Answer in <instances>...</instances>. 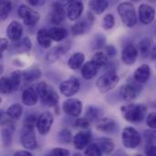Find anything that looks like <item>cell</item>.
<instances>
[{"label":"cell","mask_w":156,"mask_h":156,"mask_svg":"<svg viewBox=\"0 0 156 156\" xmlns=\"http://www.w3.org/2000/svg\"><path fill=\"white\" fill-rule=\"evenodd\" d=\"M152 48V40L148 37L142 39L138 45V51L142 57H146Z\"/></svg>","instance_id":"cell-32"},{"label":"cell","mask_w":156,"mask_h":156,"mask_svg":"<svg viewBox=\"0 0 156 156\" xmlns=\"http://www.w3.org/2000/svg\"><path fill=\"white\" fill-rule=\"evenodd\" d=\"M37 39L38 44L44 48H48L51 46L52 38L50 37L48 30H46L44 28L39 29L37 34Z\"/></svg>","instance_id":"cell-22"},{"label":"cell","mask_w":156,"mask_h":156,"mask_svg":"<svg viewBox=\"0 0 156 156\" xmlns=\"http://www.w3.org/2000/svg\"><path fill=\"white\" fill-rule=\"evenodd\" d=\"M116 122L110 118H101L96 124V128L98 131L106 133H112L116 130Z\"/></svg>","instance_id":"cell-19"},{"label":"cell","mask_w":156,"mask_h":156,"mask_svg":"<svg viewBox=\"0 0 156 156\" xmlns=\"http://www.w3.org/2000/svg\"><path fill=\"white\" fill-rule=\"evenodd\" d=\"M155 66H156V65H155Z\"/></svg>","instance_id":"cell-55"},{"label":"cell","mask_w":156,"mask_h":156,"mask_svg":"<svg viewBox=\"0 0 156 156\" xmlns=\"http://www.w3.org/2000/svg\"><path fill=\"white\" fill-rule=\"evenodd\" d=\"M144 153L146 155L156 156V144H146Z\"/></svg>","instance_id":"cell-45"},{"label":"cell","mask_w":156,"mask_h":156,"mask_svg":"<svg viewBox=\"0 0 156 156\" xmlns=\"http://www.w3.org/2000/svg\"><path fill=\"white\" fill-rule=\"evenodd\" d=\"M131 1H133V2H136V1H138V0H131Z\"/></svg>","instance_id":"cell-53"},{"label":"cell","mask_w":156,"mask_h":156,"mask_svg":"<svg viewBox=\"0 0 156 156\" xmlns=\"http://www.w3.org/2000/svg\"><path fill=\"white\" fill-rule=\"evenodd\" d=\"M15 155L16 156H31L32 155V154L30 153V152H28V151H19V152H16V154H15Z\"/></svg>","instance_id":"cell-50"},{"label":"cell","mask_w":156,"mask_h":156,"mask_svg":"<svg viewBox=\"0 0 156 156\" xmlns=\"http://www.w3.org/2000/svg\"><path fill=\"white\" fill-rule=\"evenodd\" d=\"M96 144L99 146L101 154H110L111 153H112V151L114 150V147H115L113 142L108 138L99 139Z\"/></svg>","instance_id":"cell-24"},{"label":"cell","mask_w":156,"mask_h":156,"mask_svg":"<svg viewBox=\"0 0 156 156\" xmlns=\"http://www.w3.org/2000/svg\"><path fill=\"white\" fill-rule=\"evenodd\" d=\"M6 34L11 41H18L23 35V27L17 21H13L6 28Z\"/></svg>","instance_id":"cell-16"},{"label":"cell","mask_w":156,"mask_h":156,"mask_svg":"<svg viewBox=\"0 0 156 156\" xmlns=\"http://www.w3.org/2000/svg\"><path fill=\"white\" fill-rule=\"evenodd\" d=\"M37 119H38V117L37 115H35V114H29V115H27L25 118V121H24V127L34 129V127L37 126Z\"/></svg>","instance_id":"cell-40"},{"label":"cell","mask_w":156,"mask_h":156,"mask_svg":"<svg viewBox=\"0 0 156 156\" xmlns=\"http://www.w3.org/2000/svg\"><path fill=\"white\" fill-rule=\"evenodd\" d=\"M64 46L65 45H61V46L54 48L52 50H50L48 52V54L47 55V58H46L48 62H53V61H56L57 59H58L67 50Z\"/></svg>","instance_id":"cell-28"},{"label":"cell","mask_w":156,"mask_h":156,"mask_svg":"<svg viewBox=\"0 0 156 156\" xmlns=\"http://www.w3.org/2000/svg\"><path fill=\"white\" fill-rule=\"evenodd\" d=\"M23 112V108L20 104L18 103H15L12 104L6 111V115L12 119V120H18Z\"/></svg>","instance_id":"cell-30"},{"label":"cell","mask_w":156,"mask_h":156,"mask_svg":"<svg viewBox=\"0 0 156 156\" xmlns=\"http://www.w3.org/2000/svg\"><path fill=\"white\" fill-rule=\"evenodd\" d=\"M9 80L11 81V85H12L13 91L17 90L21 87V85L23 84V75H22V71H19V70L14 71L11 74Z\"/></svg>","instance_id":"cell-29"},{"label":"cell","mask_w":156,"mask_h":156,"mask_svg":"<svg viewBox=\"0 0 156 156\" xmlns=\"http://www.w3.org/2000/svg\"><path fill=\"white\" fill-rule=\"evenodd\" d=\"M38 98L39 96H38L37 90H36L32 86L26 88L22 93V102L23 104L28 107L35 106L37 103Z\"/></svg>","instance_id":"cell-14"},{"label":"cell","mask_w":156,"mask_h":156,"mask_svg":"<svg viewBox=\"0 0 156 156\" xmlns=\"http://www.w3.org/2000/svg\"><path fill=\"white\" fill-rule=\"evenodd\" d=\"M84 154L86 155H90V156H100L101 155V152L99 148V146L97 145V144H89L86 147V150L84 152Z\"/></svg>","instance_id":"cell-38"},{"label":"cell","mask_w":156,"mask_h":156,"mask_svg":"<svg viewBox=\"0 0 156 156\" xmlns=\"http://www.w3.org/2000/svg\"><path fill=\"white\" fill-rule=\"evenodd\" d=\"M49 34H50V37L52 38V40L56 41V42H59V41H62L63 39H65L68 36V32L65 28L63 27H52L50 28L49 30Z\"/></svg>","instance_id":"cell-26"},{"label":"cell","mask_w":156,"mask_h":156,"mask_svg":"<svg viewBox=\"0 0 156 156\" xmlns=\"http://www.w3.org/2000/svg\"><path fill=\"white\" fill-rule=\"evenodd\" d=\"M58 139H59L60 143H62V144H69L71 141H73L70 131H69L67 129L61 130L58 133Z\"/></svg>","instance_id":"cell-39"},{"label":"cell","mask_w":156,"mask_h":156,"mask_svg":"<svg viewBox=\"0 0 156 156\" xmlns=\"http://www.w3.org/2000/svg\"><path fill=\"white\" fill-rule=\"evenodd\" d=\"M18 16L23 19V22L27 26H34L39 20V14L28 7L27 5H20L18 8Z\"/></svg>","instance_id":"cell-6"},{"label":"cell","mask_w":156,"mask_h":156,"mask_svg":"<svg viewBox=\"0 0 156 156\" xmlns=\"http://www.w3.org/2000/svg\"><path fill=\"white\" fill-rule=\"evenodd\" d=\"M138 93H139V90L134 85H132L130 83L122 85L119 90V94L121 98L125 101H132L137 97Z\"/></svg>","instance_id":"cell-15"},{"label":"cell","mask_w":156,"mask_h":156,"mask_svg":"<svg viewBox=\"0 0 156 156\" xmlns=\"http://www.w3.org/2000/svg\"><path fill=\"white\" fill-rule=\"evenodd\" d=\"M90 122L85 117V118H81V119H77L75 121V126L78 128H82V129H87L90 127Z\"/></svg>","instance_id":"cell-43"},{"label":"cell","mask_w":156,"mask_h":156,"mask_svg":"<svg viewBox=\"0 0 156 156\" xmlns=\"http://www.w3.org/2000/svg\"><path fill=\"white\" fill-rule=\"evenodd\" d=\"M0 90L3 94H7L13 91L12 90V85H11V81L9 80V78H5L3 77L1 78L0 80Z\"/></svg>","instance_id":"cell-37"},{"label":"cell","mask_w":156,"mask_h":156,"mask_svg":"<svg viewBox=\"0 0 156 156\" xmlns=\"http://www.w3.org/2000/svg\"><path fill=\"white\" fill-rule=\"evenodd\" d=\"M65 19V10L63 6L58 4L55 3L52 7L51 16H50V21L54 25H60Z\"/></svg>","instance_id":"cell-20"},{"label":"cell","mask_w":156,"mask_h":156,"mask_svg":"<svg viewBox=\"0 0 156 156\" xmlns=\"http://www.w3.org/2000/svg\"><path fill=\"white\" fill-rule=\"evenodd\" d=\"M151 54H152V58L153 59H156V44L154 46L152 51H151Z\"/></svg>","instance_id":"cell-51"},{"label":"cell","mask_w":156,"mask_h":156,"mask_svg":"<svg viewBox=\"0 0 156 156\" xmlns=\"http://www.w3.org/2000/svg\"><path fill=\"white\" fill-rule=\"evenodd\" d=\"M144 138L146 144H156V129L144 131Z\"/></svg>","instance_id":"cell-42"},{"label":"cell","mask_w":156,"mask_h":156,"mask_svg":"<svg viewBox=\"0 0 156 156\" xmlns=\"http://www.w3.org/2000/svg\"><path fill=\"white\" fill-rule=\"evenodd\" d=\"M28 2H29V4H30L31 5L36 6V5H43V4L46 2V0H28Z\"/></svg>","instance_id":"cell-49"},{"label":"cell","mask_w":156,"mask_h":156,"mask_svg":"<svg viewBox=\"0 0 156 156\" xmlns=\"http://www.w3.org/2000/svg\"><path fill=\"white\" fill-rule=\"evenodd\" d=\"M114 24H115V19L112 14H108L104 16L103 21H102V27L104 29L106 30L112 29L114 27Z\"/></svg>","instance_id":"cell-41"},{"label":"cell","mask_w":156,"mask_h":156,"mask_svg":"<svg viewBox=\"0 0 156 156\" xmlns=\"http://www.w3.org/2000/svg\"><path fill=\"white\" fill-rule=\"evenodd\" d=\"M6 48H8V40L5 37L1 38V44H0V49L1 53H3Z\"/></svg>","instance_id":"cell-48"},{"label":"cell","mask_w":156,"mask_h":156,"mask_svg":"<svg viewBox=\"0 0 156 156\" xmlns=\"http://www.w3.org/2000/svg\"><path fill=\"white\" fill-rule=\"evenodd\" d=\"M122 117L129 122L137 123L142 122L146 114L147 107L144 104L130 103L121 108Z\"/></svg>","instance_id":"cell-1"},{"label":"cell","mask_w":156,"mask_h":156,"mask_svg":"<svg viewBox=\"0 0 156 156\" xmlns=\"http://www.w3.org/2000/svg\"><path fill=\"white\" fill-rule=\"evenodd\" d=\"M22 75H23V82L29 83L38 79L41 75V72L38 69H32L27 71H23Z\"/></svg>","instance_id":"cell-31"},{"label":"cell","mask_w":156,"mask_h":156,"mask_svg":"<svg viewBox=\"0 0 156 156\" xmlns=\"http://www.w3.org/2000/svg\"><path fill=\"white\" fill-rule=\"evenodd\" d=\"M139 51L133 44H127L122 49V59L126 65H133L138 57Z\"/></svg>","instance_id":"cell-12"},{"label":"cell","mask_w":156,"mask_h":156,"mask_svg":"<svg viewBox=\"0 0 156 156\" xmlns=\"http://www.w3.org/2000/svg\"><path fill=\"white\" fill-rule=\"evenodd\" d=\"M151 76V69L148 65L143 64L136 69L133 73V79L138 83H145Z\"/></svg>","instance_id":"cell-18"},{"label":"cell","mask_w":156,"mask_h":156,"mask_svg":"<svg viewBox=\"0 0 156 156\" xmlns=\"http://www.w3.org/2000/svg\"><path fill=\"white\" fill-rule=\"evenodd\" d=\"M146 123L151 129H156V112H152L147 116Z\"/></svg>","instance_id":"cell-44"},{"label":"cell","mask_w":156,"mask_h":156,"mask_svg":"<svg viewBox=\"0 0 156 156\" xmlns=\"http://www.w3.org/2000/svg\"><path fill=\"white\" fill-rule=\"evenodd\" d=\"M122 144L128 149H135L141 144L140 133L133 127H127L122 131Z\"/></svg>","instance_id":"cell-5"},{"label":"cell","mask_w":156,"mask_h":156,"mask_svg":"<svg viewBox=\"0 0 156 156\" xmlns=\"http://www.w3.org/2000/svg\"><path fill=\"white\" fill-rule=\"evenodd\" d=\"M105 52L107 54L108 57H111V58H113L116 56V53H117V50L115 48V47L113 45H109L105 48Z\"/></svg>","instance_id":"cell-47"},{"label":"cell","mask_w":156,"mask_h":156,"mask_svg":"<svg viewBox=\"0 0 156 156\" xmlns=\"http://www.w3.org/2000/svg\"><path fill=\"white\" fill-rule=\"evenodd\" d=\"M12 9V5L11 2L9 0H1V4H0V16H1V20L5 21L10 11Z\"/></svg>","instance_id":"cell-35"},{"label":"cell","mask_w":156,"mask_h":156,"mask_svg":"<svg viewBox=\"0 0 156 156\" xmlns=\"http://www.w3.org/2000/svg\"><path fill=\"white\" fill-rule=\"evenodd\" d=\"M91 141V133L89 131H81L79 132L73 138V144L77 150L85 149Z\"/></svg>","instance_id":"cell-13"},{"label":"cell","mask_w":156,"mask_h":156,"mask_svg":"<svg viewBox=\"0 0 156 156\" xmlns=\"http://www.w3.org/2000/svg\"><path fill=\"white\" fill-rule=\"evenodd\" d=\"M85 60V56L83 53L80 52H77L75 54H73L68 60V65L69 67L73 69V70H77L80 68L82 67V64Z\"/></svg>","instance_id":"cell-23"},{"label":"cell","mask_w":156,"mask_h":156,"mask_svg":"<svg viewBox=\"0 0 156 156\" xmlns=\"http://www.w3.org/2000/svg\"><path fill=\"white\" fill-rule=\"evenodd\" d=\"M53 122H54V118L50 112H42L38 116L37 123V128L38 133L41 135L47 134L49 132Z\"/></svg>","instance_id":"cell-8"},{"label":"cell","mask_w":156,"mask_h":156,"mask_svg":"<svg viewBox=\"0 0 156 156\" xmlns=\"http://www.w3.org/2000/svg\"><path fill=\"white\" fill-rule=\"evenodd\" d=\"M62 109L66 114L71 117H78L82 112V103L77 99H68L64 101Z\"/></svg>","instance_id":"cell-9"},{"label":"cell","mask_w":156,"mask_h":156,"mask_svg":"<svg viewBox=\"0 0 156 156\" xmlns=\"http://www.w3.org/2000/svg\"><path fill=\"white\" fill-rule=\"evenodd\" d=\"M67 1H71V0H67Z\"/></svg>","instance_id":"cell-54"},{"label":"cell","mask_w":156,"mask_h":156,"mask_svg":"<svg viewBox=\"0 0 156 156\" xmlns=\"http://www.w3.org/2000/svg\"><path fill=\"white\" fill-rule=\"evenodd\" d=\"M21 144L27 150H35L37 148V140L33 129L24 127L20 136Z\"/></svg>","instance_id":"cell-10"},{"label":"cell","mask_w":156,"mask_h":156,"mask_svg":"<svg viewBox=\"0 0 156 156\" xmlns=\"http://www.w3.org/2000/svg\"><path fill=\"white\" fill-rule=\"evenodd\" d=\"M48 154L53 156H68L69 155V152L68 150H65V149L55 148L52 151H50V153Z\"/></svg>","instance_id":"cell-46"},{"label":"cell","mask_w":156,"mask_h":156,"mask_svg":"<svg viewBox=\"0 0 156 156\" xmlns=\"http://www.w3.org/2000/svg\"><path fill=\"white\" fill-rule=\"evenodd\" d=\"M37 90L38 92L39 99L42 102V104L53 107L55 106L58 101V95L55 91V90L47 82H39L37 86Z\"/></svg>","instance_id":"cell-2"},{"label":"cell","mask_w":156,"mask_h":156,"mask_svg":"<svg viewBox=\"0 0 156 156\" xmlns=\"http://www.w3.org/2000/svg\"><path fill=\"white\" fill-rule=\"evenodd\" d=\"M13 48L17 53H26L28 52L31 49V41L29 38L25 37L23 40L16 41V44L13 46Z\"/></svg>","instance_id":"cell-27"},{"label":"cell","mask_w":156,"mask_h":156,"mask_svg":"<svg viewBox=\"0 0 156 156\" xmlns=\"http://www.w3.org/2000/svg\"><path fill=\"white\" fill-rule=\"evenodd\" d=\"M84 9V5L81 2L76 1L72 2L67 9V16L69 20L75 21L81 16Z\"/></svg>","instance_id":"cell-17"},{"label":"cell","mask_w":156,"mask_h":156,"mask_svg":"<svg viewBox=\"0 0 156 156\" xmlns=\"http://www.w3.org/2000/svg\"><path fill=\"white\" fill-rule=\"evenodd\" d=\"M88 27H89V22H87L85 20L80 21L71 27V31L74 36H79V35L84 34L86 32V30L88 29Z\"/></svg>","instance_id":"cell-36"},{"label":"cell","mask_w":156,"mask_h":156,"mask_svg":"<svg viewBox=\"0 0 156 156\" xmlns=\"http://www.w3.org/2000/svg\"><path fill=\"white\" fill-rule=\"evenodd\" d=\"M102 112L100 109L95 108V107H90L87 110L86 113V118L90 122H97L101 118Z\"/></svg>","instance_id":"cell-33"},{"label":"cell","mask_w":156,"mask_h":156,"mask_svg":"<svg viewBox=\"0 0 156 156\" xmlns=\"http://www.w3.org/2000/svg\"><path fill=\"white\" fill-rule=\"evenodd\" d=\"M155 16V10L147 4H142L139 6V19L144 25L151 24Z\"/></svg>","instance_id":"cell-11"},{"label":"cell","mask_w":156,"mask_h":156,"mask_svg":"<svg viewBox=\"0 0 156 156\" xmlns=\"http://www.w3.org/2000/svg\"><path fill=\"white\" fill-rule=\"evenodd\" d=\"M80 86L79 80L75 77H71L69 80L61 82L59 85V90L62 95L66 97H71L79 91Z\"/></svg>","instance_id":"cell-7"},{"label":"cell","mask_w":156,"mask_h":156,"mask_svg":"<svg viewBox=\"0 0 156 156\" xmlns=\"http://www.w3.org/2000/svg\"><path fill=\"white\" fill-rule=\"evenodd\" d=\"M118 13L123 24L128 27H133L137 23V16L134 6L132 3L124 2L119 5Z\"/></svg>","instance_id":"cell-3"},{"label":"cell","mask_w":156,"mask_h":156,"mask_svg":"<svg viewBox=\"0 0 156 156\" xmlns=\"http://www.w3.org/2000/svg\"><path fill=\"white\" fill-rule=\"evenodd\" d=\"M99 69H100V67L93 60H90L89 62H86L82 66L81 75L85 80H90L97 75Z\"/></svg>","instance_id":"cell-21"},{"label":"cell","mask_w":156,"mask_h":156,"mask_svg":"<svg viewBox=\"0 0 156 156\" xmlns=\"http://www.w3.org/2000/svg\"><path fill=\"white\" fill-rule=\"evenodd\" d=\"M91 60H93L100 68L105 67L108 64V56L106 53H103L102 51H98L94 53Z\"/></svg>","instance_id":"cell-34"},{"label":"cell","mask_w":156,"mask_h":156,"mask_svg":"<svg viewBox=\"0 0 156 156\" xmlns=\"http://www.w3.org/2000/svg\"><path fill=\"white\" fill-rule=\"evenodd\" d=\"M119 76L114 71L111 70L98 79L96 86L101 93H107L116 87L119 82Z\"/></svg>","instance_id":"cell-4"},{"label":"cell","mask_w":156,"mask_h":156,"mask_svg":"<svg viewBox=\"0 0 156 156\" xmlns=\"http://www.w3.org/2000/svg\"><path fill=\"white\" fill-rule=\"evenodd\" d=\"M148 1H150V2H153V3H156V0H148Z\"/></svg>","instance_id":"cell-52"},{"label":"cell","mask_w":156,"mask_h":156,"mask_svg":"<svg viewBox=\"0 0 156 156\" xmlns=\"http://www.w3.org/2000/svg\"><path fill=\"white\" fill-rule=\"evenodd\" d=\"M90 10L97 15L102 14L108 7L107 0H90Z\"/></svg>","instance_id":"cell-25"}]
</instances>
